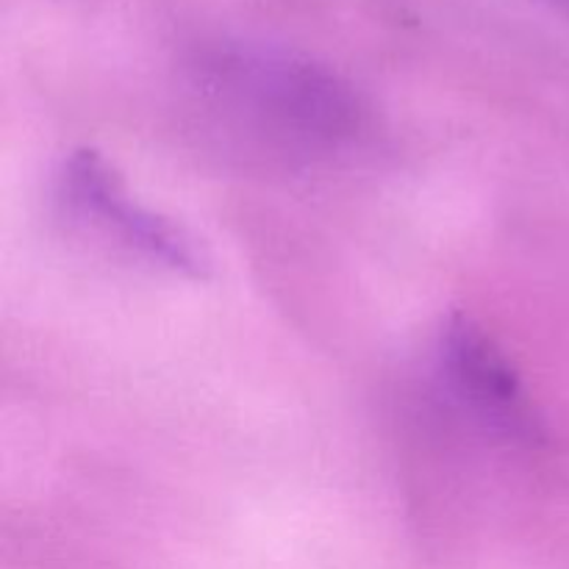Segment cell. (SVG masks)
<instances>
[{
  "mask_svg": "<svg viewBox=\"0 0 569 569\" xmlns=\"http://www.w3.org/2000/svg\"><path fill=\"white\" fill-rule=\"evenodd\" d=\"M59 198L76 220L87 222L120 248L178 276L203 278L209 256L181 226L137 203L114 167L94 150H76L59 176Z\"/></svg>",
  "mask_w": 569,
  "mask_h": 569,
  "instance_id": "cell-1",
  "label": "cell"
},
{
  "mask_svg": "<svg viewBox=\"0 0 569 569\" xmlns=\"http://www.w3.org/2000/svg\"><path fill=\"white\" fill-rule=\"evenodd\" d=\"M439 370L450 392L492 431L511 439L533 437V415L520 378L492 337L470 317H450L439 333Z\"/></svg>",
  "mask_w": 569,
  "mask_h": 569,
  "instance_id": "cell-2",
  "label": "cell"
}]
</instances>
